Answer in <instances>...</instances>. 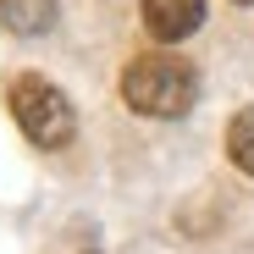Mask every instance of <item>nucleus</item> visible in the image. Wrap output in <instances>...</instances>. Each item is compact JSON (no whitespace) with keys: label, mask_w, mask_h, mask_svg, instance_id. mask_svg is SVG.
<instances>
[{"label":"nucleus","mask_w":254,"mask_h":254,"mask_svg":"<svg viewBox=\"0 0 254 254\" xmlns=\"http://www.w3.org/2000/svg\"><path fill=\"white\" fill-rule=\"evenodd\" d=\"M11 116H17V127H22L39 149H61V144H72V133H77L72 100L56 89L50 77H39V72L11 77Z\"/></svg>","instance_id":"2"},{"label":"nucleus","mask_w":254,"mask_h":254,"mask_svg":"<svg viewBox=\"0 0 254 254\" xmlns=\"http://www.w3.org/2000/svg\"><path fill=\"white\" fill-rule=\"evenodd\" d=\"M193 94H199V77L172 50H149L138 61H127V72H122V100L144 116H183L193 105Z\"/></svg>","instance_id":"1"},{"label":"nucleus","mask_w":254,"mask_h":254,"mask_svg":"<svg viewBox=\"0 0 254 254\" xmlns=\"http://www.w3.org/2000/svg\"><path fill=\"white\" fill-rule=\"evenodd\" d=\"M238 6H254V0H238Z\"/></svg>","instance_id":"6"},{"label":"nucleus","mask_w":254,"mask_h":254,"mask_svg":"<svg viewBox=\"0 0 254 254\" xmlns=\"http://www.w3.org/2000/svg\"><path fill=\"white\" fill-rule=\"evenodd\" d=\"M227 155H232V166H243V172L254 177V105L232 116V127H227Z\"/></svg>","instance_id":"5"},{"label":"nucleus","mask_w":254,"mask_h":254,"mask_svg":"<svg viewBox=\"0 0 254 254\" xmlns=\"http://www.w3.org/2000/svg\"><path fill=\"white\" fill-rule=\"evenodd\" d=\"M199 22H204V0H144V28L166 45L188 39Z\"/></svg>","instance_id":"3"},{"label":"nucleus","mask_w":254,"mask_h":254,"mask_svg":"<svg viewBox=\"0 0 254 254\" xmlns=\"http://www.w3.org/2000/svg\"><path fill=\"white\" fill-rule=\"evenodd\" d=\"M0 22L11 33H45L56 22V0H0Z\"/></svg>","instance_id":"4"}]
</instances>
